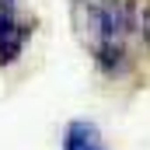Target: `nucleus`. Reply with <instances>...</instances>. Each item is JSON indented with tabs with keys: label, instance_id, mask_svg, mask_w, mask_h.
I'll return each instance as SVG.
<instances>
[{
	"label": "nucleus",
	"instance_id": "nucleus-3",
	"mask_svg": "<svg viewBox=\"0 0 150 150\" xmlns=\"http://www.w3.org/2000/svg\"><path fill=\"white\" fill-rule=\"evenodd\" d=\"M63 150H108V143L91 119H70L63 129Z\"/></svg>",
	"mask_w": 150,
	"mask_h": 150
},
{
	"label": "nucleus",
	"instance_id": "nucleus-2",
	"mask_svg": "<svg viewBox=\"0 0 150 150\" xmlns=\"http://www.w3.org/2000/svg\"><path fill=\"white\" fill-rule=\"evenodd\" d=\"M38 32V18L25 0H0V70L14 67Z\"/></svg>",
	"mask_w": 150,
	"mask_h": 150
},
{
	"label": "nucleus",
	"instance_id": "nucleus-1",
	"mask_svg": "<svg viewBox=\"0 0 150 150\" xmlns=\"http://www.w3.org/2000/svg\"><path fill=\"white\" fill-rule=\"evenodd\" d=\"M70 25L98 74L122 80L150 52V0H70Z\"/></svg>",
	"mask_w": 150,
	"mask_h": 150
}]
</instances>
